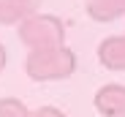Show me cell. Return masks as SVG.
Masks as SVG:
<instances>
[{"instance_id":"1","label":"cell","mask_w":125,"mask_h":117,"mask_svg":"<svg viewBox=\"0 0 125 117\" xmlns=\"http://www.w3.org/2000/svg\"><path fill=\"white\" fill-rule=\"evenodd\" d=\"M76 71V52L71 46L33 49L25 57V74L33 82H60Z\"/></svg>"},{"instance_id":"2","label":"cell","mask_w":125,"mask_h":117,"mask_svg":"<svg viewBox=\"0 0 125 117\" xmlns=\"http://www.w3.org/2000/svg\"><path fill=\"white\" fill-rule=\"evenodd\" d=\"M16 35L27 46V52H33V49L62 46L68 30H65V22L60 16H54V14H33L25 22L16 25Z\"/></svg>"},{"instance_id":"3","label":"cell","mask_w":125,"mask_h":117,"mask_svg":"<svg viewBox=\"0 0 125 117\" xmlns=\"http://www.w3.org/2000/svg\"><path fill=\"white\" fill-rule=\"evenodd\" d=\"M93 101L103 117H125V85H103Z\"/></svg>"},{"instance_id":"4","label":"cell","mask_w":125,"mask_h":117,"mask_svg":"<svg viewBox=\"0 0 125 117\" xmlns=\"http://www.w3.org/2000/svg\"><path fill=\"white\" fill-rule=\"evenodd\" d=\"M98 60L109 71H125V35H109L98 44Z\"/></svg>"},{"instance_id":"5","label":"cell","mask_w":125,"mask_h":117,"mask_svg":"<svg viewBox=\"0 0 125 117\" xmlns=\"http://www.w3.org/2000/svg\"><path fill=\"white\" fill-rule=\"evenodd\" d=\"M41 0H0V25H19L38 14Z\"/></svg>"},{"instance_id":"6","label":"cell","mask_w":125,"mask_h":117,"mask_svg":"<svg viewBox=\"0 0 125 117\" xmlns=\"http://www.w3.org/2000/svg\"><path fill=\"white\" fill-rule=\"evenodd\" d=\"M84 8L95 22H112L125 14V0H84Z\"/></svg>"},{"instance_id":"7","label":"cell","mask_w":125,"mask_h":117,"mask_svg":"<svg viewBox=\"0 0 125 117\" xmlns=\"http://www.w3.org/2000/svg\"><path fill=\"white\" fill-rule=\"evenodd\" d=\"M0 117H33V112L19 98H0Z\"/></svg>"},{"instance_id":"8","label":"cell","mask_w":125,"mask_h":117,"mask_svg":"<svg viewBox=\"0 0 125 117\" xmlns=\"http://www.w3.org/2000/svg\"><path fill=\"white\" fill-rule=\"evenodd\" d=\"M33 117H68V114H65V112H60L57 106H41V109L33 112Z\"/></svg>"},{"instance_id":"9","label":"cell","mask_w":125,"mask_h":117,"mask_svg":"<svg viewBox=\"0 0 125 117\" xmlns=\"http://www.w3.org/2000/svg\"><path fill=\"white\" fill-rule=\"evenodd\" d=\"M6 60H8V57H6V46L0 44V74H3V68H6Z\"/></svg>"}]
</instances>
